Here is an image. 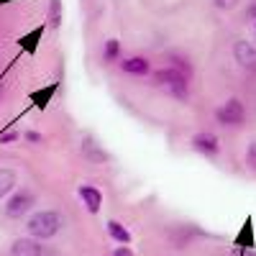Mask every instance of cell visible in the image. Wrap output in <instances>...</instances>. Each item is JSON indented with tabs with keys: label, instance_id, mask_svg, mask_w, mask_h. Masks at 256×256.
<instances>
[{
	"label": "cell",
	"instance_id": "obj_1",
	"mask_svg": "<svg viewBox=\"0 0 256 256\" xmlns=\"http://www.w3.org/2000/svg\"><path fill=\"white\" fill-rule=\"evenodd\" d=\"M152 82L156 84L159 90L169 92V95L177 98V100H187V95H190V77L182 74L174 67H169V64H166V67H162V70H154L152 72Z\"/></svg>",
	"mask_w": 256,
	"mask_h": 256
},
{
	"label": "cell",
	"instance_id": "obj_2",
	"mask_svg": "<svg viewBox=\"0 0 256 256\" xmlns=\"http://www.w3.org/2000/svg\"><path fill=\"white\" fill-rule=\"evenodd\" d=\"M62 216L56 210H38L34 212V216L28 218L26 223V230H28V236L36 238V241H46L52 236H56L59 228H62Z\"/></svg>",
	"mask_w": 256,
	"mask_h": 256
},
{
	"label": "cell",
	"instance_id": "obj_3",
	"mask_svg": "<svg viewBox=\"0 0 256 256\" xmlns=\"http://www.w3.org/2000/svg\"><path fill=\"white\" fill-rule=\"evenodd\" d=\"M216 120L220 123V126H226V128H238V126H244V120H246V108H244V102L238 100V98H228L220 108L216 110Z\"/></svg>",
	"mask_w": 256,
	"mask_h": 256
},
{
	"label": "cell",
	"instance_id": "obj_4",
	"mask_svg": "<svg viewBox=\"0 0 256 256\" xmlns=\"http://www.w3.org/2000/svg\"><path fill=\"white\" fill-rule=\"evenodd\" d=\"M34 205H36L34 192L31 190H18V192H13V195L8 198V202H6V216L8 218H24Z\"/></svg>",
	"mask_w": 256,
	"mask_h": 256
},
{
	"label": "cell",
	"instance_id": "obj_5",
	"mask_svg": "<svg viewBox=\"0 0 256 256\" xmlns=\"http://www.w3.org/2000/svg\"><path fill=\"white\" fill-rule=\"evenodd\" d=\"M190 146L195 148L198 154L208 156V159H212V156H218V154H220V141H218L216 134H210V131H198L195 136H192Z\"/></svg>",
	"mask_w": 256,
	"mask_h": 256
},
{
	"label": "cell",
	"instance_id": "obj_6",
	"mask_svg": "<svg viewBox=\"0 0 256 256\" xmlns=\"http://www.w3.org/2000/svg\"><path fill=\"white\" fill-rule=\"evenodd\" d=\"M80 148H82V156L88 159V162H92V164H105V162L110 159V154L105 152V148H102V146H100V144H98L92 136H84Z\"/></svg>",
	"mask_w": 256,
	"mask_h": 256
},
{
	"label": "cell",
	"instance_id": "obj_7",
	"mask_svg": "<svg viewBox=\"0 0 256 256\" xmlns=\"http://www.w3.org/2000/svg\"><path fill=\"white\" fill-rule=\"evenodd\" d=\"M10 256H44V248H41V241L26 236V238H16L13 241Z\"/></svg>",
	"mask_w": 256,
	"mask_h": 256
},
{
	"label": "cell",
	"instance_id": "obj_8",
	"mask_svg": "<svg viewBox=\"0 0 256 256\" xmlns=\"http://www.w3.org/2000/svg\"><path fill=\"white\" fill-rule=\"evenodd\" d=\"M77 192H80L84 208H88L92 216H95V212H100V208H102V192H100L98 187H92V184H80Z\"/></svg>",
	"mask_w": 256,
	"mask_h": 256
},
{
	"label": "cell",
	"instance_id": "obj_9",
	"mask_svg": "<svg viewBox=\"0 0 256 256\" xmlns=\"http://www.w3.org/2000/svg\"><path fill=\"white\" fill-rule=\"evenodd\" d=\"M120 70L126 74H134V77H144L152 72V62H148L146 56H128L120 62Z\"/></svg>",
	"mask_w": 256,
	"mask_h": 256
},
{
	"label": "cell",
	"instance_id": "obj_10",
	"mask_svg": "<svg viewBox=\"0 0 256 256\" xmlns=\"http://www.w3.org/2000/svg\"><path fill=\"white\" fill-rule=\"evenodd\" d=\"M233 56L241 67H256V46H251V41H236Z\"/></svg>",
	"mask_w": 256,
	"mask_h": 256
},
{
	"label": "cell",
	"instance_id": "obj_11",
	"mask_svg": "<svg viewBox=\"0 0 256 256\" xmlns=\"http://www.w3.org/2000/svg\"><path fill=\"white\" fill-rule=\"evenodd\" d=\"M105 228H108V236H110L113 241H118L120 246L131 244V230H128L120 220H108V223H105Z\"/></svg>",
	"mask_w": 256,
	"mask_h": 256
},
{
	"label": "cell",
	"instance_id": "obj_12",
	"mask_svg": "<svg viewBox=\"0 0 256 256\" xmlns=\"http://www.w3.org/2000/svg\"><path fill=\"white\" fill-rule=\"evenodd\" d=\"M166 62H169V67H174V70H180L182 74L192 77V62H190L184 54H180V52H169V54H166Z\"/></svg>",
	"mask_w": 256,
	"mask_h": 256
},
{
	"label": "cell",
	"instance_id": "obj_13",
	"mask_svg": "<svg viewBox=\"0 0 256 256\" xmlns=\"http://www.w3.org/2000/svg\"><path fill=\"white\" fill-rule=\"evenodd\" d=\"M120 59V41L118 38H108L102 44V62L105 64H116Z\"/></svg>",
	"mask_w": 256,
	"mask_h": 256
},
{
	"label": "cell",
	"instance_id": "obj_14",
	"mask_svg": "<svg viewBox=\"0 0 256 256\" xmlns=\"http://www.w3.org/2000/svg\"><path fill=\"white\" fill-rule=\"evenodd\" d=\"M13 187H16V172L13 169H0V200L10 195Z\"/></svg>",
	"mask_w": 256,
	"mask_h": 256
},
{
	"label": "cell",
	"instance_id": "obj_15",
	"mask_svg": "<svg viewBox=\"0 0 256 256\" xmlns=\"http://www.w3.org/2000/svg\"><path fill=\"white\" fill-rule=\"evenodd\" d=\"M46 20H49L52 28H59V24H62V0H49Z\"/></svg>",
	"mask_w": 256,
	"mask_h": 256
},
{
	"label": "cell",
	"instance_id": "obj_16",
	"mask_svg": "<svg viewBox=\"0 0 256 256\" xmlns=\"http://www.w3.org/2000/svg\"><path fill=\"white\" fill-rule=\"evenodd\" d=\"M212 6H216L218 10H233L238 6V0H212Z\"/></svg>",
	"mask_w": 256,
	"mask_h": 256
},
{
	"label": "cell",
	"instance_id": "obj_17",
	"mask_svg": "<svg viewBox=\"0 0 256 256\" xmlns=\"http://www.w3.org/2000/svg\"><path fill=\"white\" fill-rule=\"evenodd\" d=\"M52 92H54V88H49V90H44V92H36V95H34V100H38V102H36L38 108H44V105H46V100L52 98Z\"/></svg>",
	"mask_w": 256,
	"mask_h": 256
},
{
	"label": "cell",
	"instance_id": "obj_18",
	"mask_svg": "<svg viewBox=\"0 0 256 256\" xmlns=\"http://www.w3.org/2000/svg\"><path fill=\"white\" fill-rule=\"evenodd\" d=\"M18 138H20L18 131H3V134H0V144H13V141H18Z\"/></svg>",
	"mask_w": 256,
	"mask_h": 256
},
{
	"label": "cell",
	"instance_id": "obj_19",
	"mask_svg": "<svg viewBox=\"0 0 256 256\" xmlns=\"http://www.w3.org/2000/svg\"><path fill=\"white\" fill-rule=\"evenodd\" d=\"M246 164H248L251 169H256V144H251V146L246 148Z\"/></svg>",
	"mask_w": 256,
	"mask_h": 256
},
{
	"label": "cell",
	"instance_id": "obj_20",
	"mask_svg": "<svg viewBox=\"0 0 256 256\" xmlns=\"http://www.w3.org/2000/svg\"><path fill=\"white\" fill-rule=\"evenodd\" d=\"M24 138H26V141H31V144H41V141H44V136L36 134V131H26V134H24Z\"/></svg>",
	"mask_w": 256,
	"mask_h": 256
},
{
	"label": "cell",
	"instance_id": "obj_21",
	"mask_svg": "<svg viewBox=\"0 0 256 256\" xmlns=\"http://www.w3.org/2000/svg\"><path fill=\"white\" fill-rule=\"evenodd\" d=\"M110 256H134V251L128 248V246H118V248H116Z\"/></svg>",
	"mask_w": 256,
	"mask_h": 256
},
{
	"label": "cell",
	"instance_id": "obj_22",
	"mask_svg": "<svg viewBox=\"0 0 256 256\" xmlns=\"http://www.w3.org/2000/svg\"><path fill=\"white\" fill-rule=\"evenodd\" d=\"M246 18H248V20H256V6L246 10Z\"/></svg>",
	"mask_w": 256,
	"mask_h": 256
},
{
	"label": "cell",
	"instance_id": "obj_23",
	"mask_svg": "<svg viewBox=\"0 0 256 256\" xmlns=\"http://www.w3.org/2000/svg\"><path fill=\"white\" fill-rule=\"evenodd\" d=\"M254 34H256V20H254Z\"/></svg>",
	"mask_w": 256,
	"mask_h": 256
}]
</instances>
